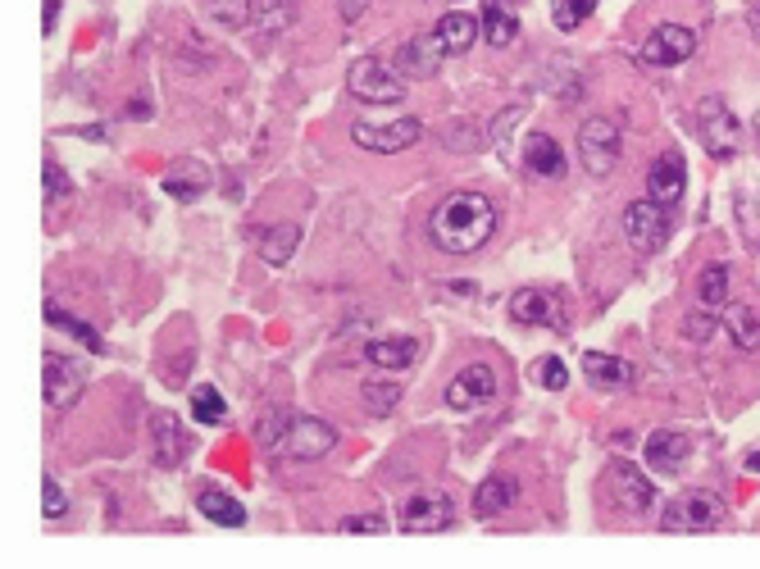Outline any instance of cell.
<instances>
[{
	"label": "cell",
	"instance_id": "4fadbf2b",
	"mask_svg": "<svg viewBox=\"0 0 760 569\" xmlns=\"http://www.w3.org/2000/svg\"><path fill=\"white\" fill-rule=\"evenodd\" d=\"M492 397H497V369L492 365H465L446 383V405L451 410H483Z\"/></svg>",
	"mask_w": 760,
	"mask_h": 569
},
{
	"label": "cell",
	"instance_id": "603a6c76",
	"mask_svg": "<svg viewBox=\"0 0 760 569\" xmlns=\"http://www.w3.org/2000/svg\"><path fill=\"white\" fill-rule=\"evenodd\" d=\"M697 301L706 310H725L729 301H733V270L725 260H715L701 270V283H697Z\"/></svg>",
	"mask_w": 760,
	"mask_h": 569
},
{
	"label": "cell",
	"instance_id": "30bf717a",
	"mask_svg": "<svg viewBox=\"0 0 760 569\" xmlns=\"http://www.w3.org/2000/svg\"><path fill=\"white\" fill-rule=\"evenodd\" d=\"M42 369H46V405H51V410H68L73 401L83 397V388H87V369H83V360L60 356V351H46Z\"/></svg>",
	"mask_w": 760,
	"mask_h": 569
},
{
	"label": "cell",
	"instance_id": "d590c367",
	"mask_svg": "<svg viewBox=\"0 0 760 569\" xmlns=\"http://www.w3.org/2000/svg\"><path fill=\"white\" fill-rule=\"evenodd\" d=\"M201 187H205V169H197L192 178H182V173H169V178H165V192H169L173 201H192V197H201Z\"/></svg>",
	"mask_w": 760,
	"mask_h": 569
},
{
	"label": "cell",
	"instance_id": "7bdbcfd3",
	"mask_svg": "<svg viewBox=\"0 0 760 569\" xmlns=\"http://www.w3.org/2000/svg\"><path fill=\"white\" fill-rule=\"evenodd\" d=\"M751 28H756V36H760V6H756V14H751Z\"/></svg>",
	"mask_w": 760,
	"mask_h": 569
},
{
	"label": "cell",
	"instance_id": "f35d334b",
	"mask_svg": "<svg viewBox=\"0 0 760 569\" xmlns=\"http://www.w3.org/2000/svg\"><path fill=\"white\" fill-rule=\"evenodd\" d=\"M42 506H46V519H64V510H68V497H64V487L55 478L42 483Z\"/></svg>",
	"mask_w": 760,
	"mask_h": 569
},
{
	"label": "cell",
	"instance_id": "6da1fadb",
	"mask_svg": "<svg viewBox=\"0 0 760 569\" xmlns=\"http://www.w3.org/2000/svg\"><path fill=\"white\" fill-rule=\"evenodd\" d=\"M497 233V206L483 192H451L429 214V238L446 255H474Z\"/></svg>",
	"mask_w": 760,
	"mask_h": 569
},
{
	"label": "cell",
	"instance_id": "ac0fdd59",
	"mask_svg": "<svg viewBox=\"0 0 760 569\" xmlns=\"http://www.w3.org/2000/svg\"><path fill=\"white\" fill-rule=\"evenodd\" d=\"M583 373H588V383L601 388V392H629L637 383V369L629 360H620V356H605V351H588Z\"/></svg>",
	"mask_w": 760,
	"mask_h": 569
},
{
	"label": "cell",
	"instance_id": "5bb4252c",
	"mask_svg": "<svg viewBox=\"0 0 760 569\" xmlns=\"http://www.w3.org/2000/svg\"><path fill=\"white\" fill-rule=\"evenodd\" d=\"M192 438H187V429L178 424V414L160 410L156 420H150V455H156V465L160 470H178L187 455H192Z\"/></svg>",
	"mask_w": 760,
	"mask_h": 569
},
{
	"label": "cell",
	"instance_id": "2e32d148",
	"mask_svg": "<svg viewBox=\"0 0 760 569\" xmlns=\"http://www.w3.org/2000/svg\"><path fill=\"white\" fill-rule=\"evenodd\" d=\"M510 319L515 324H528V328H564V310L560 301L542 287H519L510 296Z\"/></svg>",
	"mask_w": 760,
	"mask_h": 569
},
{
	"label": "cell",
	"instance_id": "4316f807",
	"mask_svg": "<svg viewBox=\"0 0 760 569\" xmlns=\"http://www.w3.org/2000/svg\"><path fill=\"white\" fill-rule=\"evenodd\" d=\"M725 328L733 337L738 351H760V315L751 306H742V301H733L729 315H725Z\"/></svg>",
	"mask_w": 760,
	"mask_h": 569
},
{
	"label": "cell",
	"instance_id": "484cf974",
	"mask_svg": "<svg viewBox=\"0 0 760 569\" xmlns=\"http://www.w3.org/2000/svg\"><path fill=\"white\" fill-rule=\"evenodd\" d=\"M296 246H300V223H274V228H264V238H260L264 264H287Z\"/></svg>",
	"mask_w": 760,
	"mask_h": 569
},
{
	"label": "cell",
	"instance_id": "8992f818",
	"mask_svg": "<svg viewBox=\"0 0 760 569\" xmlns=\"http://www.w3.org/2000/svg\"><path fill=\"white\" fill-rule=\"evenodd\" d=\"M337 446V433L315 420V414H287V429L278 438V455H287V461H324V455Z\"/></svg>",
	"mask_w": 760,
	"mask_h": 569
},
{
	"label": "cell",
	"instance_id": "9c48e42d",
	"mask_svg": "<svg viewBox=\"0 0 760 569\" xmlns=\"http://www.w3.org/2000/svg\"><path fill=\"white\" fill-rule=\"evenodd\" d=\"M693 55H697V32L683 28V23H661L647 42L637 46V60L652 64V69H674V64L693 60Z\"/></svg>",
	"mask_w": 760,
	"mask_h": 569
},
{
	"label": "cell",
	"instance_id": "f1b7e54d",
	"mask_svg": "<svg viewBox=\"0 0 760 569\" xmlns=\"http://www.w3.org/2000/svg\"><path fill=\"white\" fill-rule=\"evenodd\" d=\"M46 324H51V328H64V333H73V337H78L92 356H105V341H101V333H96L92 324H83V319H73V315L60 306V301H46Z\"/></svg>",
	"mask_w": 760,
	"mask_h": 569
},
{
	"label": "cell",
	"instance_id": "d4e9b609",
	"mask_svg": "<svg viewBox=\"0 0 760 569\" xmlns=\"http://www.w3.org/2000/svg\"><path fill=\"white\" fill-rule=\"evenodd\" d=\"M197 510H201L210 524H223V528H242V524H246V506H242L238 497H228L223 487H201Z\"/></svg>",
	"mask_w": 760,
	"mask_h": 569
},
{
	"label": "cell",
	"instance_id": "9a60e30c",
	"mask_svg": "<svg viewBox=\"0 0 760 569\" xmlns=\"http://www.w3.org/2000/svg\"><path fill=\"white\" fill-rule=\"evenodd\" d=\"M642 455H647V465L656 474H669L674 478V474L688 470V461H693V438L678 433V429H656L647 438V446H642Z\"/></svg>",
	"mask_w": 760,
	"mask_h": 569
},
{
	"label": "cell",
	"instance_id": "8d00e7d4",
	"mask_svg": "<svg viewBox=\"0 0 760 569\" xmlns=\"http://www.w3.org/2000/svg\"><path fill=\"white\" fill-rule=\"evenodd\" d=\"M283 429H287V414H283V410H270V414H264V420L255 424V442L274 451V446H278V438H283Z\"/></svg>",
	"mask_w": 760,
	"mask_h": 569
},
{
	"label": "cell",
	"instance_id": "ba28073f",
	"mask_svg": "<svg viewBox=\"0 0 760 569\" xmlns=\"http://www.w3.org/2000/svg\"><path fill=\"white\" fill-rule=\"evenodd\" d=\"M624 242L633 251H642V255H656L669 242V214H665V206L652 201V197L647 201H633L624 210Z\"/></svg>",
	"mask_w": 760,
	"mask_h": 569
},
{
	"label": "cell",
	"instance_id": "836d02e7",
	"mask_svg": "<svg viewBox=\"0 0 760 569\" xmlns=\"http://www.w3.org/2000/svg\"><path fill=\"white\" fill-rule=\"evenodd\" d=\"M365 405H369V414H392L401 405V388L397 383H365Z\"/></svg>",
	"mask_w": 760,
	"mask_h": 569
},
{
	"label": "cell",
	"instance_id": "ffe728a7",
	"mask_svg": "<svg viewBox=\"0 0 760 569\" xmlns=\"http://www.w3.org/2000/svg\"><path fill=\"white\" fill-rule=\"evenodd\" d=\"M478 32H483V19H474V14H442L437 28H433L437 46H442L446 55H465V51L478 42Z\"/></svg>",
	"mask_w": 760,
	"mask_h": 569
},
{
	"label": "cell",
	"instance_id": "ab89813d",
	"mask_svg": "<svg viewBox=\"0 0 760 569\" xmlns=\"http://www.w3.org/2000/svg\"><path fill=\"white\" fill-rule=\"evenodd\" d=\"M341 534H388V524L378 519V515H351V519H341Z\"/></svg>",
	"mask_w": 760,
	"mask_h": 569
},
{
	"label": "cell",
	"instance_id": "44dd1931",
	"mask_svg": "<svg viewBox=\"0 0 760 569\" xmlns=\"http://www.w3.org/2000/svg\"><path fill=\"white\" fill-rule=\"evenodd\" d=\"M515 502H519V483L506 478V474H492V478L478 483V492H474V515H478V519H497V515L510 510Z\"/></svg>",
	"mask_w": 760,
	"mask_h": 569
},
{
	"label": "cell",
	"instance_id": "5b68a950",
	"mask_svg": "<svg viewBox=\"0 0 760 569\" xmlns=\"http://www.w3.org/2000/svg\"><path fill=\"white\" fill-rule=\"evenodd\" d=\"M455 519V502H451V492L424 483V487H414L410 497L401 502V528L405 534H442V528H451Z\"/></svg>",
	"mask_w": 760,
	"mask_h": 569
},
{
	"label": "cell",
	"instance_id": "60d3db41",
	"mask_svg": "<svg viewBox=\"0 0 760 569\" xmlns=\"http://www.w3.org/2000/svg\"><path fill=\"white\" fill-rule=\"evenodd\" d=\"M60 6H64V0H46V14H42V32H46V36H51L55 23H60Z\"/></svg>",
	"mask_w": 760,
	"mask_h": 569
},
{
	"label": "cell",
	"instance_id": "f546056e",
	"mask_svg": "<svg viewBox=\"0 0 760 569\" xmlns=\"http://www.w3.org/2000/svg\"><path fill=\"white\" fill-rule=\"evenodd\" d=\"M192 420H201V424H210V429H219V424L228 420V405H223L219 388H210V383H197V388H192Z\"/></svg>",
	"mask_w": 760,
	"mask_h": 569
},
{
	"label": "cell",
	"instance_id": "7402d4cb",
	"mask_svg": "<svg viewBox=\"0 0 760 569\" xmlns=\"http://www.w3.org/2000/svg\"><path fill=\"white\" fill-rule=\"evenodd\" d=\"M483 36H487V46H497V51L519 42V19L506 0H483Z\"/></svg>",
	"mask_w": 760,
	"mask_h": 569
},
{
	"label": "cell",
	"instance_id": "1f68e13d",
	"mask_svg": "<svg viewBox=\"0 0 760 569\" xmlns=\"http://www.w3.org/2000/svg\"><path fill=\"white\" fill-rule=\"evenodd\" d=\"M201 6L219 28H242L251 19V0H201Z\"/></svg>",
	"mask_w": 760,
	"mask_h": 569
},
{
	"label": "cell",
	"instance_id": "d6986e66",
	"mask_svg": "<svg viewBox=\"0 0 760 569\" xmlns=\"http://www.w3.org/2000/svg\"><path fill=\"white\" fill-rule=\"evenodd\" d=\"M519 160H524L528 173H538V178H564V150H560V141L551 133H528Z\"/></svg>",
	"mask_w": 760,
	"mask_h": 569
},
{
	"label": "cell",
	"instance_id": "83f0119b",
	"mask_svg": "<svg viewBox=\"0 0 760 569\" xmlns=\"http://www.w3.org/2000/svg\"><path fill=\"white\" fill-rule=\"evenodd\" d=\"M442 55H446V51L437 46V36H420V42L401 46V73H410V78H429Z\"/></svg>",
	"mask_w": 760,
	"mask_h": 569
},
{
	"label": "cell",
	"instance_id": "7a4b0ae2",
	"mask_svg": "<svg viewBox=\"0 0 760 569\" xmlns=\"http://www.w3.org/2000/svg\"><path fill=\"white\" fill-rule=\"evenodd\" d=\"M725 519H729V506L710 487L678 492L674 502H665V515H661V524L669 528V534H715Z\"/></svg>",
	"mask_w": 760,
	"mask_h": 569
},
{
	"label": "cell",
	"instance_id": "277c9868",
	"mask_svg": "<svg viewBox=\"0 0 760 569\" xmlns=\"http://www.w3.org/2000/svg\"><path fill=\"white\" fill-rule=\"evenodd\" d=\"M579 156H583V169L592 178L615 173V165L624 156V128H620V119H605V114H597V119H583L579 124Z\"/></svg>",
	"mask_w": 760,
	"mask_h": 569
},
{
	"label": "cell",
	"instance_id": "52a82bcc",
	"mask_svg": "<svg viewBox=\"0 0 760 569\" xmlns=\"http://www.w3.org/2000/svg\"><path fill=\"white\" fill-rule=\"evenodd\" d=\"M347 87L356 101L365 105H397L405 96V83L397 78V73L383 64V60H373V55H360L351 69H347Z\"/></svg>",
	"mask_w": 760,
	"mask_h": 569
},
{
	"label": "cell",
	"instance_id": "b9f144b4",
	"mask_svg": "<svg viewBox=\"0 0 760 569\" xmlns=\"http://www.w3.org/2000/svg\"><path fill=\"white\" fill-rule=\"evenodd\" d=\"M747 470H751V474H760V451H751V455H747Z\"/></svg>",
	"mask_w": 760,
	"mask_h": 569
},
{
	"label": "cell",
	"instance_id": "8fae6325",
	"mask_svg": "<svg viewBox=\"0 0 760 569\" xmlns=\"http://www.w3.org/2000/svg\"><path fill=\"white\" fill-rule=\"evenodd\" d=\"M424 137V124L420 119H392V124H356L351 128V141L360 150H373V156H397V150L414 146Z\"/></svg>",
	"mask_w": 760,
	"mask_h": 569
},
{
	"label": "cell",
	"instance_id": "d6a6232c",
	"mask_svg": "<svg viewBox=\"0 0 760 569\" xmlns=\"http://www.w3.org/2000/svg\"><path fill=\"white\" fill-rule=\"evenodd\" d=\"M715 328H719V324H715V315H710L706 306H701V310H693V315H683V324H678V333L688 337L693 347H706V341L715 337Z\"/></svg>",
	"mask_w": 760,
	"mask_h": 569
},
{
	"label": "cell",
	"instance_id": "cb8c5ba5",
	"mask_svg": "<svg viewBox=\"0 0 760 569\" xmlns=\"http://www.w3.org/2000/svg\"><path fill=\"white\" fill-rule=\"evenodd\" d=\"M365 356L378 365V369H410L420 360V341L414 337H378L365 347Z\"/></svg>",
	"mask_w": 760,
	"mask_h": 569
},
{
	"label": "cell",
	"instance_id": "74e56055",
	"mask_svg": "<svg viewBox=\"0 0 760 569\" xmlns=\"http://www.w3.org/2000/svg\"><path fill=\"white\" fill-rule=\"evenodd\" d=\"M46 192H51V201H55V206H64V201H68V192H73L68 173H64L55 160H46Z\"/></svg>",
	"mask_w": 760,
	"mask_h": 569
},
{
	"label": "cell",
	"instance_id": "4dcf8cb0",
	"mask_svg": "<svg viewBox=\"0 0 760 569\" xmlns=\"http://www.w3.org/2000/svg\"><path fill=\"white\" fill-rule=\"evenodd\" d=\"M597 10V0H551V19L560 32H574L583 19H592Z\"/></svg>",
	"mask_w": 760,
	"mask_h": 569
},
{
	"label": "cell",
	"instance_id": "e0dca14e",
	"mask_svg": "<svg viewBox=\"0 0 760 569\" xmlns=\"http://www.w3.org/2000/svg\"><path fill=\"white\" fill-rule=\"evenodd\" d=\"M683 187H688V169H683L678 150H665V156L647 169V197L661 201L665 210H674L683 201Z\"/></svg>",
	"mask_w": 760,
	"mask_h": 569
},
{
	"label": "cell",
	"instance_id": "e575fe53",
	"mask_svg": "<svg viewBox=\"0 0 760 569\" xmlns=\"http://www.w3.org/2000/svg\"><path fill=\"white\" fill-rule=\"evenodd\" d=\"M534 383H538V388H547V392H564L569 369H564L556 356H542V360L534 365Z\"/></svg>",
	"mask_w": 760,
	"mask_h": 569
},
{
	"label": "cell",
	"instance_id": "3957f363",
	"mask_svg": "<svg viewBox=\"0 0 760 569\" xmlns=\"http://www.w3.org/2000/svg\"><path fill=\"white\" fill-rule=\"evenodd\" d=\"M697 137L706 146V156H715V160H733L742 150V124L725 96H706L697 105Z\"/></svg>",
	"mask_w": 760,
	"mask_h": 569
},
{
	"label": "cell",
	"instance_id": "7c38bea8",
	"mask_svg": "<svg viewBox=\"0 0 760 569\" xmlns=\"http://www.w3.org/2000/svg\"><path fill=\"white\" fill-rule=\"evenodd\" d=\"M605 487H611L615 506L629 510V515H642V510L656 506V483H647V474H642L637 465H629V461H615L611 470H605Z\"/></svg>",
	"mask_w": 760,
	"mask_h": 569
}]
</instances>
